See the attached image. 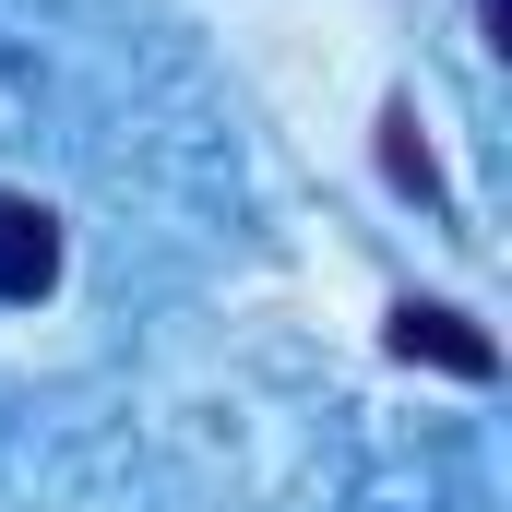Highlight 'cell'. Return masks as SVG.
<instances>
[{
	"instance_id": "6da1fadb",
	"label": "cell",
	"mask_w": 512,
	"mask_h": 512,
	"mask_svg": "<svg viewBox=\"0 0 512 512\" xmlns=\"http://www.w3.org/2000/svg\"><path fill=\"white\" fill-rule=\"evenodd\" d=\"M393 358H417V370H453V382H489L501 370V346L453 310V298H393Z\"/></svg>"
},
{
	"instance_id": "7a4b0ae2",
	"label": "cell",
	"mask_w": 512,
	"mask_h": 512,
	"mask_svg": "<svg viewBox=\"0 0 512 512\" xmlns=\"http://www.w3.org/2000/svg\"><path fill=\"white\" fill-rule=\"evenodd\" d=\"M48 286H60V215L24 203V191H0V298L24 310V298H48Z\"/></svg>"
},
{
	"instance_id": "3957f363",
	"label": "cell",
	"mask_w": 512,
	"mask_h": 512,
	"mask_svg": "<svg viewBox=\"0 0 512 512\" xmlns=\"http://www.w3.org/2000/svg\"><path fill=\"white\" fill-rule=\"evenodd\" d=\"M382 167H393V191H417L429 215H453V179H441V155H429V131H417V108H405V96L382 108Z\"/></svg>"
},
{
	"instance_id": "277c9868",
	"label": "cell",
	"mask_w": 512,
	"mask_h": 512,
	"mask_svg": "<svg viewBox=\"0 0 512 512\" xmlns=\"http://www.w3.org/2000/svg\"><path fill=\"white\" fill-rule=\"evenodd\" d=\"M477 24H489V48H512V0H477Z\"/></svg>"
}]
</instances>
